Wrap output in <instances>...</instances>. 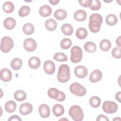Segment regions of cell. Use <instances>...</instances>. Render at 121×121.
Wrapping results in <instances>:
<instances>
[{
  "instance_id": "11",
  "label": "cell",
  "mask_w": 121,
  "mask_h": 121,
  "mask_svg": "<svg viewBox=\"0 0 121 121\" xmlns=\"http://www.w3.org/2000/svg\"><path fill=\"white\" fill-rule=\"evenodd\" d=\"M74 73L77 77L82 78H85L87 76L88 70L85 66L79 65L75 68Z\"/></svg>"
},
{
  "instance_id": "45",
  "label": "cell",
  "mask_w": 121,
  "mask_h": 121,
  "mask_svg": "<svg viewBox=\"0 0 121 121\" xmlns=\"http://www.w3.org/2000/svg\"><path fill=\"white\" fill-rule=\"evenodd\" d=\"M119 120V121H120L121 120V119L120 118H114V119H113V121H115V120Z\"/></svg>"
},
{
  "instance_id": "38",
  "label": "cell",
  "mask_w": 121,
  "mask_h": 121,
  "mask_svg": "<svg viewBox=\"0 0 121 121\" xmlns=\"http://www.w3.org/2000/svg\"><path fill=\"white\" fill-rule=\"evenodd\" d=\"M112 55L114 58L116 59L121 58V48L118 47L114 48L112 51Z\"/></svg>"
},
{
  "instance_id": "19",
  "label": "cell",
  "mask_w": 121,
  "mask_h": 121,
  "mask_svg": "<svg viewBox=\"0 0 121 121\" xmlns=\"http://www.w3.org/2000/svg\"><path fill=\"white\" fill-rule=\"evenodd\" d=\"M16 24V21L15 19L12 17H7L4 20L3 25L8 30H11L13 29Z\"/></svg>"
},
{
  "instance_id": "26",
  "label": "cell",
  "mask_w": 121,
  "mask_h": 121,
  "mask_svg": "<svg viewBox=\"0 0 121 121\" xmlns=\"http://www.w3.org/2000/svg\"><path fill=\"white\" fill-rule=\"evenodd\" d=\"M15 99L19 102L24 101L26 98V94L25 92L23 90H17L14 95Z\"/></svg>"
},
{
  "instance_id": "27",
  "label": "cell",
  "mask_w": 121,
  "mask_h": 121,
  "mask_svg": "<svg viewBox=\"0 0 121 121\" xmlns=\"http://www.w3.org/2000/svg\"><path fill=\"white\" fill-rule=\"evenodd\" d=\"M11 68L16 70L19 69L22 65V60L18 58L13 59L11 62L10 64Z\"/></svg>"
},
{
  "instance_id": "14",
  "label": "cell",
  "mask_w": 121,
  "mask_h": 121,
  "mask_svg": "<svg viewBox=\"0 0 121 121\" xmlns=\"http://www.w3.org/2000/svg\"><path fill=\"white\" fill-rule=\"evenodd\" d=\"M40 116L43 118H47L50 115V110L49 106L45 104H42L39 106L38 109Z\"/></svg>"
},
{
  "instance_id": "35",
  "label": "cell",
  "mask_w": 121,
  "mask_h": 121,
  "mask_svg": "<svg viewBox=\"0 0 121 121\" xmlns=\"http://www.w3.org/2000/svg\"><path fill=\"white\" fill-rule=\"evenodd\" d=\"M71 40L69 38L63 39L60 43V47L63 49H68L72 45Z\"/></svg>"
},
{
  "instance_id": "25",
  "label": "cell",
  "mask_w": 121,
  "mask_h": 121,
  "mask_svg": "<svg viewBox=\"0 0 121 121\" xmlns=\"http://www.w3.org/2000/svg\"><path fill=\"white\" fill-rule=\"evenodd\" d=\"M67 12L66 10L63 9H58L56 10L54 13L55 17L59 20L64 19L67 17Z\"/></svg>"
},
{
  "instance_id": "28",
  "label": "cell",
  "mask_w": 121,
  "mask_h": 121,
  "mask_svg": "<svg viewBox=\"0 0 121 121\" xmlns=\"http://www.w3.org/2000/svg\"><path fill=\"white\" fill-rule=\"evenodd\" d=\"M84 49L86 51L89 53H93L96 50V44L92 42H87L84 44Z\"/></svg>"
},
{
  "instance_id": "4",
  "label": "cell",
  "mask_w": 121,
  "mask_h": 121,
  "mask_svg": "<svg viewBox=\"0 0 121 121\" xmlns=\"http://www.w3.org/2000/svg\"><path fill=\"white\" fill-rule=\"evenodd\" d=\"M14 47L13 40L9 36H4L1 40L0 50L4 53L9 52Z\"/></svg>"
},
{
  "instance_id": "39",
  "label": "cell",
  "mask_w": 121,
  "mask_h": 121,
  "mask_svg": "<svg viewBox=\"0 0 121 121\" xmlns=\"http://www.w3.org/2000/svg\"><path fill=\"white\" fill-rule=\"evenodd\" d=\"M78 2L82 6L84 7H90L92 3V0H78Z\"/></svg>"
},
{
  "instance_id": "30",
  "label": "cell",
  "mask_w": 121,
  "mask_h": 121,
  "mask_svg": "<svg viewBox=\"0 0 121 121\" xmlns=\"http://www.w3.org/2000/svg\"><path fill=\"white\" fill-rule=\"evenodd\" d=\"M2 8L5 12L10 13L12 12L14 10V5L12 2L8 1L4 3Z\"/></svg>"
},
{
  "instance_id": "10",
  "label": "cell",
  "mask_w": 121,
  "mask_h": 121,
  "mask_svg": "<svg viewBox=\"0 0 121 121\" xmlns=\"http://www.w3.org/2000/svg\"><path fill=\"white\" fill-rule=\"evenodd\" d=\"M43 69L49 75L54 74L55 71V65L54 63L50 60L45 61L43 63Z\"/></svg>"
},
{
  "instance_id": "9",
  "label": "cell",
  "mask_w": 121,
  "mask_h": 121,
  "mask_svg": "<svg viewBox=\"0 0 121 121\" xmlns=\"http://www.w3.org/2000/svg\"><path fill=\"white\" fill-rule=\"evenodd\" d=\"M36 43L32 38H27L24 42V47L26 51L29 52H33L36 49Z\"/></svg>"
},
{
  "instance_id": "42",
  "label": "cell",
  "mask_w": 121,
  "mask_h": 121,
  "mask_svg": "<svg viewBox=\"0 0 121 121\" xmlns=\"http://www.w3.org/2000/svg\"><path fill=\"white\" fill-rule=\"evenodd\" d=\"M121 92L120 91L117 92L116 95H115V98L116 99L119 101V102L121 103Z\"/></svg>"
},
{
  "instance_id": "1",
  "label": "cell",
  "mask_w": 121,
  "mask_h": 121,
  "mask_svg": "<svg viewBox=\"0 0 121 121\" xmlns=\"http://www.w3.org/2000/svg\"><path fill=\"white\" fill-rule=\"evenodd\" d=\"M103 22V18L101 15L94 13L91 15L89 18L88 26L90 30L93 33H97L100 29Z\"/></svg>"
},
{
  "instance_id": "17",
  "label": "cell",
  "mask_w": 121,
  "mask_h": 121,
  "mask_svg": "<svg viewBox=\"0 0 121 121\" xmlns=\"http://www.w3.org/2000/svg\"><path fill=\"white\" fill-rule=\"evenodd\" d=\"M28 63L30 68L32 69H36L40 67L41 60L37 57H32L29 59Z\"/></svg>"
},
{
  "instance_id": "23",
  "label": "cell",
  "mask_w": 121,
  "mask_h": 121,
  "mask_svg": "<svg viewBox=\"0 0 121 121\" xmlns=\"http://www.w3.org/2000/svg\"><path fill=\"white\" fill-rule=\"evenodd\" d=\"M61 30L63 34L66 35H70L73 34V28L72 26L69 24H64L61 27Z\"/></svg>"
},
{
  "instance_id": "15",
  "label": "cell",
  "mask_w": 121,
  "mask_h": 121,
  "mask_svg": "<svg viewBox=\"0 0 121 121\" xmlns=\"http://www.w3.org/2000/svg\"><path fill=\"white\" fill-rule=\"evenodd\" d=\"M102 73L99 69H95L92 72L89 76V80L92 83L99 81L102 78Z\"/></svg>"
},
{
  "instance_id": "41",
  "label": "cell",
  "mask_w": 121,
  "mask_h": 121,
  "mask_svg": "<svg viewBox=\"0 0 121 121\" xmlns=\"http://www.w3.org/2000/svg\"><path fill=\"white\" fill-rule=\"evenodd\" d=\"M9 121H21L22 120L20 118V117L17 115H14L13 116H11L9 119H8Z\"/></svg>"
},
{
  "instance_id": "33",
  "label": "cell",
  "mask_w": 121,
  "mask_h": 121,
  "mask_svg": "<svg viewBox=\"0 0 121 121\" xmlns=\"http://www.w3.org/2000/svg\"><path fill=\"white\" fill-rule=\"evenodd\" d=\"M89 103L92 107L97 108L101 104V99L98 96H94L90 98Z\"/></svg>"
},
{
  "instance_id": "7",
  "label": "cell",
  "mask_w": 121,
  "mask_h": 121,
  "mask_svg": "<svg viewBox=\"0 0 121 121\" xmlns=\"http://www.w3.org/2000/svg\"><path fill=\"white\" fill-rule=\"evenodd\" d=\"M69 90L71 93L78 96H83L86 93L85 87L77 82L72 83L70 86Z\"/></svg>"
},
{
  "instance_id": "37",
  "label": "cell",
  "mask_w": 121,
  "mask_h": 121,
  "mask_svg": "<svg viewBox=\"0 0 121 121\" xmlns=\"http://www.w3.org/2000/svg\"><path fill=\"white\" fill-rule=\"evenodd\" d=\"M101 6V2L98 0H92V3L90 7V9L92 10H99Z\"/></svg>"
},
{
  "instance_id": "16",
  "label": "cell",
  "mask_w": 121,
  "mask_h": 121,
  "mask_svg": "<svg viewBox=\"0 0 121 121\" xmlns=\"http://www.w3.org/2000/svg\"><path fill=\"white\" fill-rule=\"evenodd\" d=\"M86 13L85 10L79 9L76 11L74 14V18L78 21L82 22L86 20Z\"/></svg>"
},
{
  "instance_id": "13",
  "label": "cell",
  "mask_w": 121,
  "mask_h": 121,
  "mask_svg": "<svg viewBox=\"0 0 121 121\" xmlns=\"http://www.w3.org/2000/svg\"><path fill=\"white\" fill-rule=\"evenodd\" d=\"M12 75L11 71L8 69L4 68L0 70V79L5 82H9L11 80Z\"/></svg>"
},
{
  "instance_id": "6",
  "label": "cell",
  "mask_w": 121,
  "mask_h": 121,
  "mask_svg": "<svg viewBox=\"0 0 121 121\" xmlns=\"http://www.w3.org/2000/svg\"><path fill=\"white\" fill-rule=\"evenodd\" d=\"M48 95L49 97L56 100L59 102L63 101L66 98L65 94L55 88H51L48 90Z\"/></svg>"
},
{
  "instance_id": "3",
  "label": "cell",
  "mask_w": 121,
  "mask_h": 121,
  "mask_svg": "<svg viewBox=\"0 0 121 121\" xmlns=\"http://www.w3.org/2000/svg\"><path fill=\"white\" fill-rule=\"evenodd\" d=\"M69 114L75 121H81L84 118V113L81 108L77 105H73L69 108Z\"/></svg>"
},
{
  "instance_id": "2",
  "label": "cell",
  "mask_w": 121,
  "mask_h": 121,
  "mask_svg": "<svg viewBox=\"0 0 121 121\" xmlns=\"http://www.w3.org/2000/svg\"><path fill=\"white\" fill-rule=\"evenodd\" d=\"M70 78V69L68 65L62 64L60 66L57 74V79L61 83H65Z\"/></svg>"
},
{
  "instance_id": "22",
  "label": "cell",
  "mask_w": 121,
  "mask_h": 121,
  "mask_svg": "<svg viewBox=\"0 0 121 121\" xmlns=\"http://www.w3.org/2000/svg\"><path fill=\"white\" fill-rule=\"evenodd\" d=\"M17 104L13 101H9L6 103L5 104V109L6 112L9 113H12L16 110Z\"/></svg>"
},
{
  "instance_id": "8",
  "label": "cell",
  "mask_w": 121,
  "mask_h": 121,
  "mask_svg": "<svg viewBox=\"0 0 121 121\" xmlns=\"http://www.w3.org/2000/svg\"><path fill=\"white\" fill-rule=\"evenodd\" d=\"M103 111L106 113H115L118 109V105L116 103L110 101H106L102 105Z\"/></svg>"
},
{
  "instance_id": "32",
  "label": "cell",
  "mask_w": 121,
  "mask_h": 121,
  "mask_svg": "<svg viewBox=\"0 0 121 121\" xmlns=\"http://www.w3.org/2000/svg\"><path fill=\"white\" fill-rule=\"evenodd\" d=\"M35 30L34 26L31 23L25 24L23 26V31L24 34L27 35H32Z\"/></svg>"
},
{
  "instance_id": "40",
  "label": "cell",
  "mask_w": 121,
  "mask_h": 121,
  "mask_svg": "<svg viewBox=\"0 0 121 121\" xmlns=\"http://www.w3.org/2000/svg\"><path fill=\"white\" fill-rule=\"evenodd\" d=\"M96 121H109V119L107 118V116H106L103 114H100L97 116Z\"/></svg>"
},
{
  "instance_id": "5",
  "label": "cell",
  "mask_w": 121,
  "mask_h": 121,
  "mask_svg": "<svg viewBox=\"0 0 121 121\" xmlns=\"http://www.w3.org/2000/svg\"><path fill=\"white\" fill-rule=\"evenodd\" d=\"M70 60L73 63H76L80 61L83 56L82 51L80 47L78 46H73L70 50Z\"/></svg>"
},
{
  "instance_id": "12",
  "label": "cell",
  "mask_w": 121,
  "mask_h": 121,
  "mask_svg": "<svg viewBox=\"0 0 121 121\" xmlns=\"http://www.w3.org/2000/svg\"><path fill=\"white\" fill-rule=\"evenodd\" d=\"M33 106L32 104L28 103H25L21 104L19 107V112L23 115H26L30 114L33 110Z\"/></svg>"
},
{
  "instance_id": "36",
  "label": "cell",
  "mask_w": 121,
  "mask_h": 121,
  "mask_svg": "<svg viewBox=\"0 0 121 121\" xmlns=\"http://www.w3.org/2000/svg\"><path fill=\"white\" fill-rule=\"evenodd\" d=\"M30 11V9L28 6H22L18 11V15L21 17H24L27 16Z\"/></svg>"
},
{
  "instance_id": "24",
  "label": "cell",
  "mask_w": 121,
  "mask_h": 121,
  "mask_svg": "<svg viewBox=\"0 0 121 121\" xmlns=\"http://www.w3.org/2000/svg\"><path fill=\"white\" fill-rule=\"evenodd\" d=\"M100 49L104 52H107L110 50L111 48L112 44L111 42L107 39L102 40L99 44Z\"/></svg>"
},
{
  "instance_id": "18",
  "label": "cell",
  "mask_w": 121,
  "mask_h": 121,
  "mask_svg": "<svg viewBox=\"0 0 121 121\" xmlns=\"http://www.w3.org/2000/svg\"><path fill=\"white\" fill-rule=\"evenodd\" d=\"M52 12L51 8L47 5H44L40 7L39 9V14L43 17H47L50 16Z\"/></svg>"
},
{
  "instance_id": "44",
  "label": "cell",
  "mask_w": 121,
  "mask_h": 121,
  "mask_svg": "<svg viewBox=\"0 0 121 121\" xmlns=\"http://www.w3.org/2000/svg\"><path fill=\"white\" fill-rule=\"evenodd\" d=\"M121 36H120L116 40V43L119 47L121 46Z\"/></svg>"
},
{
  "instance_id": "43",
  "label": "cell",
  "mask_w": 121,
  "mask_h": 121,
  "mask_svg": "<svg viewBox=\"0 0 121 121\" xmlns=\"http://www.w3.org/2000/svg\"><path fill=\"white\" fill-rule=\"evenodd\" d=\"M60 0H49V2L52 5H57L59 2Z\"/></svg>"
},
{
  "instance_id": "21",
  "label": "cell",
  "mask_w": 121,
  "mask_h": 121,
  "mask_svg": "<svg viewBox=\"0 0 121 121\" xmlns=\"http://www.w3.org/2000/svg\"><path fill=\"white\" fill-rule=\"evenodd\" d=\"M52 112L55 116L59 117L63 114L64 108L61 104H56L52 107Z\"/></svg>"
},
{
  "instance_id": "29",
  "label": "cell",
  "mask_w": 121,
  "mask_h": 121,
  "mask_svg": "<svg viewBox=\"0 0 121 121\" xmlns=\"http://www.w3.org/2000/svg\"><path fill=\"white\" fill-rule=\"evenodd\" d=\"M76 35L79 39H85L87 35V30L84 27H79L76 30Z\"/></svg>"
},
{
  "instance_id": "34",
  "label": "cell",
  "mask_w": 121,
  "mask_h": 121,
  "mask_svg": "<svg viewBox=\"0 0 121 121\" xmlns=\"http://www.w3.org/2000/svg\"><path fill=\"white\" fill-rule=\"evenodd\" d=\"M53 59L59 62L66 61L68 60L67 56L63 52H57L54 54Z\"/></svg>"
},
{
  "instance_id": "31",
  "label": "cell",
  "mask_w": 121,
  "mask_h": 121,
  "mask_svg": "<svg viewBox=\"0 0 121 121\" xmlns=\"http://www.w3.org/2000/svg\"><path fill=\"white\" fill-rule=\"evenodd\" d=\"M106 23L107 25L112 26L117 24L118 19L117 17L114 14H109L108 15L105 19Z\"/></svg>"
},
{
  "instance_id": "20",
  "label": "cell",
  "mask_w": 121,
  "mask_h": 121,
  "mask_svg": "<svg viewBox=\"0 0 121 121\" xmlns=\"http://www.w3.org/2000/svg\"><path fill=\"white\" fill-rule=\"evenodd\" d=\"M57 24L56 21L52 18H49L45 21V27L48 31H53L55 30L57 27Z\"/></svg>"
}]
</instances>
